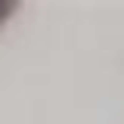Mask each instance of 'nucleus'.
I'll return each instance as SVG.
<instances>
[{"instance_id":"1","label":"nucleus","mask_w":124,"mask_h":124,"mask_svg":"<svg viewBox=\"0 0 124 124\" xmlns=\"http://www.w3.org/2000/svg\"><path fill=\"white\" fill-rule=\"evenodd\" d=\"M6 9H9V3H0V16H6Z\"/></svg>"}]
</instances>
